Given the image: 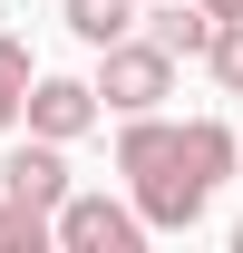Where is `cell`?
I'll use <instances>...</instances> for the list:
<instances>
[{
  "mask_svg": "<svg viewBox=\"0 0 243 253\" xmlns=\"http://www.w3.org/2000/svg\"><path fill=\"white\" fill-rule=\"evenodd\" d=\"M0 253H49V214L10 195V205H0Z\"/></svg>",
  "mask_w": 243,
  "mask_h": 253,
  "instance_id": "cell-8",
  "label": "cell"
},
{
  "mask_svg": "<svg viewBox=\"0 0 243 253\" xmlns=\"http://www.w3.org/2000/svg\"><path fill=\"white\" fill-rule=\"evenodd\" d=\"M234 175H243V146H234Z\"/></svg>",
  "mask_w": 243,
  "mask_h": 253,
  "instance_id": "cell-12",
  "label": "cell"
},
{
  "mask_svg": "<svg viewBox=\"0 0 243 253\" xmlns=\"http://www.w3.org/2000/svg\"><path fill=\"white\" fill-rule=\"evenodd\" d=\"M20 97H30V49H20V39H0V126L20 117Z\"/></svg>",
  "mask_w": 243,
  "mask_h": 253,
  "instance_id": "cell-10",
  "label": "cell"
},
{
  "mask_svg": "<svg viewBox=\"0 0 243 253\" xmlns=\"http://www.w3.org/2000/svg\"><path fill=\"white\" fill-rule=\"evenodd\" d=\"M88 88H97V107H117V117H146L156 97L175 88V59H165L156 39H136V30H126V39H107V68H97Z\"/></svg>",
  "mask_w": 243,
  "mask_h": 253,
  "instance_id": "cell-2",
  "label": "cell"
},
{
  "mask_svg": "<svg viewBox=\"0 0 243 253\" xmlns=\"http://www.w3.org/2000/svg\"><path fill=\"white\" fill-rule=\"evenodd\" d=\"M117 175H136V224L185 234V224L214 205V185L234 175V126H224V117L165 126L146 107V117H126V136H117Z\"/></svg>",
  "mask_w": 243,
  "mask_h": 253,
  "instance_id": "cell-1",
  "label": "cell"
},
{
  "mask_svg": "<svg viewBox=\"0 0 243 253\" xmlns=\"http://www.w3.org/2000/svg\"><path fill=\"white\" fill-rule=\"evenodd\" d=\"M20 117H30V136L68 146V136H88V126H97V88H88V78H39V68H30V97H20Z\"/></svg>",
  "mask_w": 243,
  "mask_h": 253,
  "instance_id": "cell-4",
  "label": "cell"
},
{
  "mask_svg": "<svg viewBox=\"0 0 243 253\" xmlns=\"http://www.w3.org/2000/svg\"><path fill=\"white\" fill-rule=\"evenodd\" d=\"M204 59H214V78L243 97V20H214V39H204Z\"/></svg>",
  "mask_w": 243,
  "mask_h": 253,
  "instance_id": "cell-9",
  "label": "cell"
},
{
  "mask_svg": "<svg viewBox=\"0 0 243 253\" xmlns=\"http://www.w3.org/2000/svg\"><path fill=\"white\" fill-rule=\"evenodd\" d=\"M204 10H214V20H243V0H204Z\"/></svg>",
  "mask_w": 243,
  "mask_h": 253,
  "instance_id": "cell-11",
  "label": "cell"
},
{
  "mask_svg": "<svg viewBox=\"0 0 243 253\" xmlns=\"http://www.w3.org/2000/svg\"><path fill=\"white\" fill-rule=\"evenodd\" d=\"M0 185L20 195V205H39V214H49V205H59V195H68V156H59V146H49V136H39V146H20V156L0 166Z\"/></svg>",
  "mask_w": 243,
  "mask_h": 253,
  "instance_id": "cell-5",
  "label": "cell"
},
{
  "mask_svg": "<svg viewBox=\"0 0 243 253\" xmlns=\"http://www.w3.org/2000/svg\"><path fill=\"white\" fill-rule=\"evenodd\" d=\"M59 20L88 39V49H107V39H126V30H136V0H68Z\"/></svg>",
  "mask_w": 243,
  "mask_h": 253,
  "instance_id": "cell-6",
  "label": "cell"
},
{
  "mask_svg": "<svg viewBox=\"0 0 243 253\" xmlns=\"http://www.w3.org/2000/svg\"><path fill=\"white\" fill-rule=\"evenodd\" d=\"M156 49H165V59H204V39H214V10H156Z\"/></svg>",
  "mask_w": 243,
  "mask_h": 253,
  "instance_id": "cell-7",
  "label": "cell"
},
{
  "mask_svg": "<svg viewBox=\"0 0 243 253\" xmlns=\"http://www.w3.org/2000/svg\"><path fill=\"white\" fill-rule=\"evenodd\" d=\"M234 253H243V224H234Z\"/></svg>",
  "mask_w": 243,
  "mask_h": 253,
  "instance_id": "cell-13",
  "label": "cell"
},
{
  "mask_svg": "<svg viewBox=\"0 0 243 253\" xmlns=\"http://www.w3.org/2000/svg\"><path fill=\"white\" fill-rule=\"evenodd\" d=\"M49 244H68V253H136L146 224H136V205H107V195H59L49 205Z\"/></svg>",
  "mask_w": 243,
  "mask_h": 253,
  "instance_id": "cell-3",
  "label": "cell"
}]
</instances>
